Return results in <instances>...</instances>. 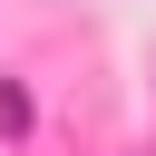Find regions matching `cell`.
<instances>
[{"mask_svg":"<svg viewBox=\"0 0 156 156\" xmlns=\"http://www.w3.org/2000/svg\"><path fill=\"white\" fill-rule=\"evenodd\" d=\"M0 127H10V136H29V98H20V78H0Z\"/></svg>","mask_w":156,"mask_h":156,"instance_id":"6da1fadb","label":"cell"}]
</instances>
